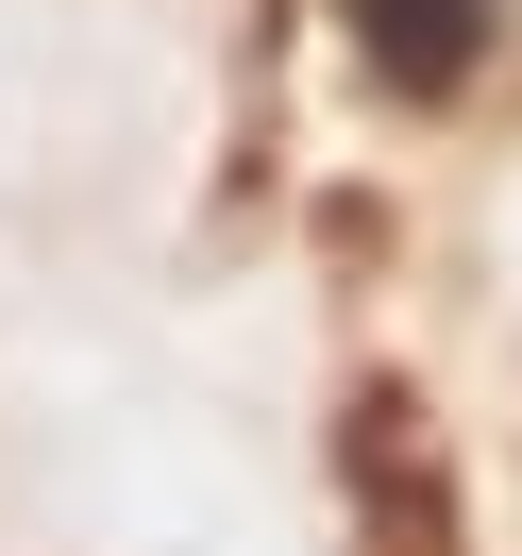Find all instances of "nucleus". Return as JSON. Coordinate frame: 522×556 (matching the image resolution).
Segmentation results:
<instances>
[{"instance_id": "obj_2", "label": "nucleus", "mask_w": 522, "mask_h": 556, "mask_svg": "<svg viewBox=\"0 0 522 556\" xmlns=\"http://www.w3.org/2000/svg\"><path fill=\"white\" fill-rule=\"evenodd\" d=\"M488 0H354V35L387 51V85H455V51H472Z\"/></svg>"}, {"instance_id": "obj_1", "label": "nucleus", "mask_w": 522, "mask_h": 556, "mask_svg": "<svg viewBox=\"0 0 522 556\" xmlns=\"http://www.w3.org/2000/svg\"><path fill=\"white\" fill-rule=\"evenodd\" d=\"M387 506V556H455V522H438V455H421V405L405 388H371L354 405V522Z\"/></svg>"}]
</instances>
